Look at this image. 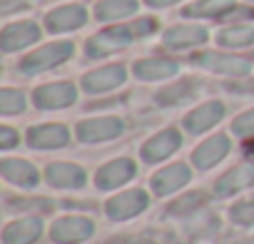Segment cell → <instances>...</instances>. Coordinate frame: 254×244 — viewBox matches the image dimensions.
I'll return each mask as SVG.
<instances>
[{
    "label": "cell",
    "instance_id": "1",
    "mask_svg": "<svg viewBox=\"0 0 254 244\" xmlns=\"http://www.w3.org/2000/svg\"><path fill=\"white\" fill-rule=\"evenodd\" d=\"M70 55H72V43H50V45L35 50L33 55H28L20 62V70L25 75H38V72H45V70L65 62Z\"/></svg>",
    "mask_w": 254,
    "mask_h": 244
},
{
    "label": "cell",
    "instance_id": "2",
    "mask_svg": "<svg viewBox=\"0 0 254 244\" xmlns=\"http://www.w3.org/2000/svg\"><path fill=\"white\" fill-rule=\"evenodd\" d=\"M132 28H125V25H117V28H107L97 35H92L87 40V55L90 58H105V55H112L122 48H127L132 43Z\"/></svg>",
    "mask_w": 254,
    "mask_h": 244
},
{
    "label": "cell",
    "instance_id": "3",
    "mask_svg": "<svg viewBox=\"0 0 254 244\" xmlns=\"http://www.w3.org/2000/svg\"><path fill=\"white\" fill-rule=\"evenodd\" d=\"M92 232H95V227H92V222H90L87 217H63V219H58V222L53 224V229H50L53 239L60 242V244L85 242V239L92 237Z\"/></svg>",
    "mask_w": 254,
    "mask_h": 244
},
{
    "label": "cell",
    "instance_id": "4",
    "mask_svg": "<svg viewBox=\"0 0 254 244\" xmlns=\"http://www.w3.org/2000/svg\"><path fill=\"white\" fill-rule=\"evenodd\" d=\"M147 204H150V199L142 189H130V192H122V194L112 197L105 209H107L110 219H130V217L145 212Z\"/></svg>",
    "mask_w": 254,
    "mask_h": 244
},
{
    "label": "cell",
    "instance_id": "5",
    "mask_svg": "<svg viewBox=\"0 0 254 244\" xmlns=\"http://www.w3.org/2000/svg\"><path fill=\"white\" fill-rule=\"evenodd\" d=\"M194 62L207 67V70H214V72H222V75H237V77H244L252 70L249 60L237 58V55H219V53H202V55L194 58Z\"/></svg>",
    "mask_w": 254,
    "mask_h": 244
},
{
    "label": "cell",
    "instance_id": "6",
    "mask_svg": "<svg viewBox=\"0 0 254 244\" xmlns=\"http://www.w3.org/2000/svg\"><path fill=\"white\" fill-rule=\"evenodd\" d=\"M75 87L70 82H50V85H43L35 90L33 100L40 110H60V107H67L75 102Z\"/></svg>",
    "mask_w": 254,
    "mask_h": 244
},
{
    "label": "cell",
    "instance_id": "7",
    "mask_svg": "<svg viewBox=\"0 0 254 244\" xmlns=\"http://www.w3.org/2000/svg\"><path fill=\"white\" fill-rule=\"evenodd\" d=\"M120 132H122V120H117V117H95V120H85L77 125V137L82 142L112 140Z\"/></svg>",
    "mask_w": 254,
    "mask_h": 244
},
{
    "label": "cell",
    "instance_id": "8",
    "mask_svg": "<svg viewBox=\"0 0 254 244\" xmlns=\"http://www.w3.org/2000/svg\"><path fill=\"white\" fill-rule=\"evenodd\" d=\"M132 177H135V162L127 157H120V160H112L105 167H100L95 182L100 189H115L125 182H130Z\"/></svg>",
    "mask_w": 254,
    "mask_h": 244
},
{
    "label": "cell",
    "instance_id": "9",
    "mask_svg": "<svg viewBox=\"0 0 254 244\" xmlns=\"http://www.w3.org/2000/svg\"><path fill=\"white\" fill-rule=\"evenodd\" d=\"M38 38H40V28L35 23H30V20L13 23L0 35V48H3V53H13V50H20V48L35 43Z\"/></svg>",
    "mask_w": 254,
    "mask_h": 244
},
{
    "label": "cell",
    "instance_id": "10",
    "mask_svg": "<svg viewBox=\"0 0 254 244\" xmlns=\"http://www.w3.org/2000/svg\"><path fill=\"white\" fill-rule=\"evenodd\" d=\"M70 140L65 125H35L28 130V145L35 150H55L65 147Z\"/></svg>",
    "mask_w": 254,
    "mask_h": 244
},
{
    "label": "cell",
    "instance_id": "11",
    "mask_svg": "<svg viewBox=\"0 0 254 244\" xmlns=\"http://www.w3.org/2000/svg\"><path fill=\"white\" fill-rule=\"evenodd\" d=\"M227 152H229V137H227V135H214V137L204 140V142L194 150L192 162H194L199 170H209V167H214L219 160H224Z\"/></svg>",
    "mask_w": 254,
    "mask_h": 244
},
{
    "label": "cell",
    "instance_id": "12",
    "mask_svg": "<svg viewBox=\"0 0 254 244\" xmlns=\"http://www.w3.org/2000/svg\"><path fill=\"white\" fill-rule=\"evenodd\" d=\"M190 167L187 165H182V162H177V165H170V167H165V170H160L155 177H152V189L160 194V197H165V194H172L175 189H180V187H185L187 182H190Z\"/></svg>",
    "mask_w": 254,
    "mask_h": 244
},
{
    "label": "cell",
    "instance_id": "13",
    "mask_svg": "<svg viewBox=\"0 0 254 244\" xmlns=\"http://www.w3.org/2000/svg\"><path fill=\"white\" fill-rule=\"evenodd\" d=\"M43 234L40 217H25L18 222H10L3 232V244H33Z\"/></svg>",
    "mask_w": 254,
    "mask_h": 244
},
{
    "label": "cell",
    "instance_id": "14",
    "mask_svg": "<svg viewBox=\"0 0 254 244\" xmlns=\"http://www.w3.org/2000/svg\"><path fill=\"white\" fill-rule=\"evenodd\" d=\"M222 115H224V105L222 102H204V105H199L194 112H190L185 117V127L190 132L199 135V132L214 127L217 122L222 120Z\"/></svg>",
    "mask_w": 254,
    "mask_h": 244
},
{
    "label": "cell",
    "instance_id": "15",
    "mask_svg": "<svg viewBox=\"0 0 254 244\" xmlns=\"http://www.w3.org/2000/svg\"><path fill=\"white\" fill-rule=\"evenodd\" d=\"M122 82H125V67L122 65H107V67H100V70L82 77V87L87 92H107V90H112Z\"/></svg>",
    "mask_w": 254,
    "mask_h": 244
},
{
    "label": "cell",
    "instance_id": "16",
    "mask_svg": "<svg viewBox=\"0 0 254 244\" xmlns=\"http://www.w3.org/2000/svg\"><path fill=\"white\" fill-rule=\"evenodd\" d=\"M180 145H182L180 132H177V130H165V132H160V135H155L152 140L145 142V147H142V157H145L147 162H160V160L170 157Z\"/></svg>",
    "mask_w": 254,
    "mask_h": 244
},
{
    "label": "cell",
    "instance_id": "17",
    "mask_svg": "<svg viewBox=\"0 0 254 244\" xmlns=\"http://www.w3.org/2000/svg\"><path fill=\"white\" fill-rule=\"evenodd\" d=\"M45 180L53 187H65V189H75L85 184V170L70 162H53L45 170Z\"/></svg>",
    "mask_w": 254,
    "mask_h": 244
},
{
    "label": "cell",
    "instance_id": "18",
    "mask_svg": "<svg viewBox=\"0 0 254 244\" xmlns=\"http://www.w3.org/2000/svg\"><path fill=\"white\" fill-rule=\"evenodd\" d=\"M249 184H254V165H237L222 180H217L214 192L219 197H229V194H234V192H239Z\"/></svg>",
    "mask_w": 254,
    "mask_h": 244
},
{
    "label": "cell",
    "instance_id": "19",
    "mask_svg": "<svg viewBox=\"0 0 254 244\" xmlns=\"http://www.w3.org/2000/svg\"><path fill=\"white\" fill-rule=\"evenodd\" d=\"M204 40H207V30L199 25H175L165 33V45L172 50L194 48V45H202Z\"/></svg>",
    "mask_w": 254,
    "mask_h": 244
},
{
    "label": "cell",
    "instance_id": "20",
    "mask_svg": "<svg viewBox=\"0 0 254 244\" xmlns=\"http://www.w3.org/2000/svg\"><path fill=\"white\" fill-rule=\"evenodd\" d=\"M85 23V8L82 5H63L58 10H53L45 20L48 30L53 33H67V30H75Z\"/></svg>",
    "mask_w": 254,
    "mask_h": 244
},
{
    "label": "cell",
    "instance_id": "21",
    "mask_svg": "<svg viewBox=\"0 0 254 244\" xmlns=\"http://www.w3.org/2000/svg\"><path fill=\"white\" fill-rule=\"evenodd\" d=\"M180 70V65L170 58H145L135 62V75L140 80H165L172 77Z\"/></svg>",
    "mask_w": 254,
    "mask_h": 244
},
{
    "label": "cell",
    "instance_id": "22",
    "mask_svg": "<svg viewBox=\"0 0 254 244\" xmlns=\"http://www.w3.org/2000/svg\"><path fill=\"white\" fill-rule=\"evenodd\" d=\"M0 172L3 177L13 184H20V187H33L38 184V170L25 162V160H3L0 162Z\"/></svg>",
    "mask_w": 254,
    "mask_h": 244
},
{
    "label": "cell",
    "instance_id": "23",
    "mask_svg": "<svg viewBox=\"0 0 254 244\" xmlns=\"http://www.w3.org/2000/svg\"><path fill=\"white\" fill-rule=\"evenodd\" d=\"M137 10V0H100L95 5L97 20H120Z\"/></svg>",
    "mask_w": 254,
    "mask_h": 244
},
{
    "label": "cell",
    "instance_id": "24",
    "mask_svg": "<svg viewBox=\"0 0 254 244\" xmlns=\"http://www.w3.org/2000/svg\"><path fill=\"white\" fill-rule=\"evenodd\" d=\"M217 43L224 45V48H244V45H252V43H254V28H252V25H232V28H224V30L217 35Z\"/></svg>",
    "mask_w": 254,
    "mask_h": 244
},
{
    "label": "cell",
    "instance_id": "25",
    "mask_svg": "<svg viewBox=\"0 0 254 244\" xmlns=\"http://www.w3.org/2000/svg\"><path fill=\"white\" fill-rule=\"evenodd\" d=\"M232 5H234V0H199V3H194L185 10V15H190V18H199V15L222 18L232 10Z\"/></svg>",
    "mask_w": 254,
    "mask_h": 244
},
{
    "label": "cell",
    "instance_id": "26",
    "mask_svg": "<svg viewBox=\"0 0 254 244\" xmlns=\"http://www.w3.org/2000/svg\"><path fill=\"white\" fill-rule=\"evenodd\" d=\"M23 107H25L23 92L10 90V87H5L3 92H0V112L3 115H18V112H23Z\"/></svg>",
    "mask_w": 254,
    "mask_h": 244
},
{
    "label": "cell",
    "instance_id": "27",
    "mask_svg": "<svg viewBox=\"0 0 254 244\" xmlns=\"http://www.w3.org/2000/svg\"><path fill=\"white\" fill-rule=\"evenodd\" d=\"M199 204H204V194L202 192H190V194H185V197H180L177 202L170 204V214H190Z\"/></svg>",
    "mask_w": 254,
    "mask_h": 244
},
{
    "label": "cell",
    "instance_id": "28",
    "mask_svg": "<svg viewBox=\"0 0 254 244\" xmlns=\"http://www.w3.org/2000/svg\"><path fill=\"white\" fill-rule=\"evenodd\" d=\"M190 95H192V82H180V85H175V87L162 90V92L157 95V102H160V105H175V102H180V100H187Z\"/></svg>",
    "mask_w": 254,
    "mask_h": 244
},
{
    "label": "cell",
    "instance_id": "29",
    "mask_svg": "<svg viewBox=\"0 0 254 244\" xmlns=\"http://www.w3.org/2000/svg\"><path fill=\"white\" fill-rule=\"evenodd\" d=\"M229 217H232L237 224L252 227V224H254V202H239V204H234L232 212H229Z\"/></svg>",
    "mask_w": 254,
    "mask_h": 244
},
{
    "label": "cell",
    "instance_id": "30",
    "mask_svg": "<svg viewBox=\"0 0 254 244\" xmlns=\"http://www.w3.org/2000/svg\"><path fill=\"white\" fill-rule=\"evenodd\" d=\"M232 130H234L239 137H254V110L239 115V117L232 122Z\"/></svg>",
    "mask_w": 254,
    "mask_h": 244
},
{
    "label": "cell",
    "instance_id": "31",
    "mask_svg": "<svg viewBox=\"0 0 254 244\" xmlns=\"http://www.w3.org/2000/svg\"><path fill=\"white\" fill-rule=\"evenodd\" d=\"M8 209H43V212H50L53 202L50 199H10Z\"/></svg>",
    "mask_w": 254,
    "mask_h": 244
},
{
    "label": "cell",
    "instance_id": "32",
    "mask_svg": "<svg viewBox=\"0 0 254 244\" xmlns=\"http://www.w3.org/2000/svg\"><path fill=\"white\" fill-rule=\"evenodd\" d=\"M18 132L13 130V127H0V147H3V150H10V147H15L18 145Z\"/></svg>",
    "mask_w": 254,
    "mask_h": 244
},
{
    "label": "cell",
    "instance_id": "33",
    "mask_svg": "<svg viewBox=\"0 0 254 244\" xmlns=\"http://www.w3.org/2000/svg\"><path fill=\"white\" fill-rule=\"evenodd\" d=\"M152 30H155V20H150V18H142V20H137V23L132 25V33H137L140 38L150 35Z\"/></svg>",
    "mask_w": 254,
    "mask_h": 244
},
{
    "label": "cell",
    "instance_id": "34",
    "mask_svg": "<svg viewBox=\"0 0 254 244\" xmlns=\"http://www.w3.org/2000/svg\"><path fill=\"white\" fill-rule=\"evenodd\" d=\"M147 5H152V8H167V5H175V3H180V0H145Z\"/></svg>",
    "mask_w": 254,
    "mask_h": 244
},
{
    "label": "cell",
    "instance_id": "35",
    "mask_svg": "<svg viewBox=\"0 0 254 244\" xmlns=\"http://www.w3.org/2000/svg\"><path fill=\"white\" fill-rule=\"evenodd\" d=\"M244 155H247V157H254V137H247V142H244Z\"/></svg>",
    "mask_w": 254,
    "mask_h": 244
},
{
    "label": "cell",
    "instance_id": "36",
    "mask_svg": "<svg viewBox=\"0 0 254 244\" xmlns=\"http://www.w3.org/2000/svg\"><path fill=\"white\" fill-rule=\"evenodd\" d=\"M112 244H152L147 239H120V242H112Z\"/></svg>",
    "mask_w": 254,
    "mask_h": 244
}]
</instances>
